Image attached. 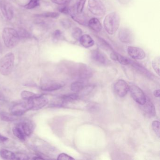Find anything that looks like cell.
<instances>
[{"label": "cell", "instance_id": "6da1fadb", "mask_svg": "<svg viewBox=\"0 0 160 160\" xmlns=\"http://www.w3.org/2000/svg\"><path fill=\"white\" fill-rule=\"evenodd\" d=\"M34 129L33 124L31 122H21L14 126L12 129L13 133L21 141H25L28 137L32 134Z\"/></svg>", "mask_w": 160, "mask_h": 160}, {"label": "cell", "instance_id": "7a4b0ae2", "mask_svg": "<svg viewBox=\"0 0 160 160\" xmlns=\"http://www.w3.org/2000/svg\"><path fill=\"white\" fill-rule=\"evenodd\" d=\"M120 24V17L117 12H112L107 15L103 21V26L109 35H114L118 29Z\"/></svg>", "mask_w": 160, "mask_h": 160}, {"label": "cell", "instance_id": "3957f363", "mask_svg": "<svg viewBox=\"0 0 160 160\" xmlns=\"http://www.w3.org/2000/svg\"><path fill=\"white\" fill-rule=\"evenodd\" d=\"M2 37L4 44L8 48L16 46L20 40L18 32L12 28H5L2 31Z\"/></svg>", "mask_w": 160, "mask_h": 160}, {"label": "cell", "instance_id": "277c9868", "mask_svg": "<svg viewBox=\"0 0 160 160\" xmlns=\"http://www.w3.org/2000/svg\"><path fill=\"white\" fill-rule=\"evenodd\" d=\"M15 56L12 53H7L0 59V73L8 76L12 73L14 66Z\"/></svg>", "mask_w": 160, "mask_h": 160}, {"label": "cell", "instance_id": "5b68a950", "mask_svg": "<svg viewBox=\"0 0 160 160\" xmlns=\"http://www.w3.org/2000/svg\"><path fill=\"white\" fill-rule=\"evenodd\" d=\"M88 9L92 14L102 17L106 13V7L101 0H88Z\"/></svg>", "mask_w": 160, "mask_h": 160}, {"label": "cell", "instance_id": "8992f818", "mask_svg": "<svg viewBox=\"0 0 160 160\" xmlns=\"http://www.w3.org/2000/svg\"><path fill=\"white\" fill-rule=\"evenodd\" d=\"M64 85L63 82L61 81L42 78L41 82V88L44 91H54L61 88Z\"/></svg>", "mask_w": 160, "mask_h": 160}, {"label": "cell", "instance_id": "52a82bcc", "mask_svg": "<svg viewBox=\"0 0 160 160\" xmlns=\"http://www.w3.org/2000/svg\"><path fill=\"white\" fill-rule=\"evenodd\" d=\"M130 93L134 101L140 105L145 103L147 100L144 92L139 87L135 85H132L130 87Z\"/></svg>", "mask_w": 160, "mask_h": 160}, {"label": "cell", "instance_id": "ba28073f", "mask_svg": "<svg viewBox=\"0 0 160 160\" xmlns=\"http://www.w3.org/2000/svg\"><path fill=\"white\" fill-rule=\"evenodd\" d=\"M31 110V105L29 101L14 105L11 109V114L15 117L22 116L28 111Z\"/></svg>", "mask_w": 160, "mask_h": 160}, {"label": "cell", "instance_id": "9c48e42d", "mask_svg": "<svg viewBox=\"0 0 160 160\" xmlns=\"http://www.w3.org/2000/svg\"><path fill=\"white\" fill-rule=\"evenodd\" d=\"M118 38L122 43L131 44L134 42V34L132 31L127 28H122L119 30Z\"/></svg>", "mask_w": 160, "mask_h": 160}, {"label": "cell", "instance_id": "30bf717a", "mask_svg": "<svg viewBox=\"0 0 160 160\" xmlns=\"http://www.w3.org/2000/svg\"><path fill=\"white\" fill-rule=\"evenodd\" d=\"M28 101L31 105V110H38L42 109L49 102L48 98L42 94Z\"/></svg>", "mask_w": 160, "mask_h": 160}, {"label": "cell", "instance_id": "8fae6325", "mask_svg": "<svg viewBox=\"0 0 160 160\" xmlns=\"http://www.w3.org/2000/svg\"><path fill=\"white\" fill-rule=\"evenodd\" d=\"M114 89L119 97L122 98L127 95L130 89V87L124 80L119 79L114 85Z\"/></svg>", "mask_w": 160, "mask_h": 160}, {"label": "cell", "instance_id": "7c38bea8", "mask_svg": "<svg viewBox=\"0 0 160 160\" xmlns=\"http://www.w3.org/2000/svg\"><path fill=\"white\" fill-rule=\"evenodd\" d=\"M127 50L129 56L133 59L141 60L146 58L145 51L140 48L129 46L127 48Z\"/></svg>", "mask_w": 160, "mask_h": 160}, {"label": "cell", "instance_id": "4fadbf2b", "mask_svg": "<svg viewBox=\"0 0 160 160\" xmlns=\"http://www.w3.org/2000/svg\"><path fill=\"white\" fill-rule=\"evenodd\" d=\"M0 9L4 17L7 20H11L14 16V11L11 4L7 2L2 1L0 3Z\"/></svg>", "mask_w": 160, "mask_h": 160}, {"label": "cell", "instance_id": "5bb4252c", "mask_svg": "<svg viewBox=\"0 0 160 160\" xmlns=\"http://www.w3.org/2000/svg\"><path fill=\"white\" fill-rule=\"evenodd\" d=\"M91 58L94 62L100 64H106L107 58L105 55L98 49H95L92 51Z\"/></svg>", "mask_w": 160, "mask_h": 160}, {"label": "cell", "instance_id": "9a60e30c", "mask_svg": "<svg viewBox=\"0 0 160 160\" xmlns=\"http://www.w3.org/2000/svg\"><path fill=\"white\" fill-rule=\"evenodd\" d=\"M80 45L86 48L92 47L94 45V41L92 37L88 34L82 35L78 40Z\"/></svg>", "mask_w": 160, "mask_h": 160}, {"label": "cell", "instance_id": "2e32d148", "mask_svg": "<svg viewBox=\"0 0 160 160\" xmlns=\"http://www.w3.org/2000/svg\"><path fill=\"white\" fill-rule=\"evenodd\" d=\"M110 57L112 60L118 62L122 65H127L131 63V61L130 60L115 51H113L111 52Z\"/></svg>", "mask_w": 160, "mask_h": 160}, {"label": "cell", "instance_id": "e0dca14e", "mask_svg": "<svg viewBox=\"0 0 160 160\" xmlns=\"http://www.w3.org/2000/svg\"><path fill=\"white\" fill-rule=\"evenodd\" d=\"M88 26L89 28L96 32L102 31V27L100 20L96 18H92L88 21Z\"/></svg>", "mask_w": 160, "mask_h": 160}, {"label": "cell", "instance_id": "ac0fdd59", "mask_svg": "<svg viewBox=\"0 0 160 160\" xmlns=\"http://www.w3.org/2000/svg\"><path fill=\"white\" fill-rule=\"evenodd\" d=\"M142 106H143L144 111L148 115L152 117L155 116L156 112H155V107L150 100L147 98L146 102Z\"/></svg>", "mask_w": 160, "mask_h": 160}, {"label": "cell", "instance_id": "d6986e66", "mask_svg": "<svg viewBox=\"0 0 160 160\" xmlns=\"http://www.w3.org/2000/svg\"><path fill=\"white\" fill-rule=\"evenodd\" d=\"M81 13H71V17L76 22L78 23V24H80L83 26H86L88 25V21H87V18L86 17L84 16V15L82 14Z\"/></svg>", "mask_w": 160, "mask_h": 160}, {"label": "cell", "instance_id": "ffe728a7", "mask_svg": "<svg viewBox=\"0 0 160 160\" xmlns=\"http://www.w3.org/2000/svg\"><path fill=\"white\" fill-rule=\"evenodd\" d=\"M0 156L4 160H15V152L7 149L0 151Z\"/></svg>", "mask_w": 160, "mask_h": 160}, {"label": "cell", "instance_id": "44dd1931", "mask_svg": "<svg viewBox=\"0 0 160 160\" xmlns=\"http://www.w3.org/2000/svg\"><path fill=\"white\" fill-rule=\"evenodd\" d=\"M40 95V94H36V93H33V92L28 91H23L21 93L22 99L25 101L31 100Z\"/></svg>", "mask_w": 160, "mask_h": 160}, {"label": "cell", "instance_id": "7402d4cb", "mask_svg": "<svg viewBox=\"0 0 160 160\" xmlns=\"http://www.w3.org/2000/svg\"><path fill=\"white\" fill-rule=\"evenodd\" d=\"M84 88V84L79 81H76L71 84V89L72 91L75 92H79Z\"/></svg>", "mask_w": 160, "mask_h": 160}, {"label": "cell", "instance_id": "603a6c76", "mask_svg": "<svg viewBox=\"0 0 160 160\" xmlns=\"http://www.w3.org/2000/svg\"><path fill=\"white\" fill-rule=\"evenodd\" d=\"M152 65L153 70L156 72V73H157L158 75H160V57H156V58H155L152 61Z\"/></svg>", "mask_w": 160, "mask_h": 160}, {"label": "cell", "instance_id": "cb8c5ba5", "mask_svg": "<svg viewBox=\"0 0 160 160\" xmlns=\"http://www.w3.org/2000/svg\"><path fill=\"white\" fill-rule=\"evenodd\" d=\"M87 0H76V9L77 13H81L83 12L86 4Z\"/></svg>", "mask_w": 160, "mask_h": 160}, {"label": "cell", "instance_id": "d4e9b609", "mask_svg": "<svg viewBox=\"0 0 160 160\" xmlns=\"http://www.w3.org/2000/svg\"><path fill=\"white\" fill-rule=\"evenodd\" d=\"M59 16V14L58 12H48L44 13L41 14L37 15L38 17L44 18H58Z\"/></svg>", "mask_w": 160, "mask_h": 160}, {"label": "cell", "instance_id": "484cf974", "mask_svg": "<svg viewBox=\"0 0 160 160\" xmlns=\"http://www.w3.org/2000/svg\"><path fill=\"white\" fill-rule=\"evenodd\" d=\"M82 35V30L78 28H75L72 31V37L76 41H78Z\"/></svg>", "mask_w": 160, "mask_h": 160}, {"label": "cell", "instance_id": "4316f807", "mask_svg": "<svg viewBox=\"0 0 160 160\" xmlns=\"http://www.w3.org/2000/svg\"><path fill=\"white\" fill-rule=\"evenodd\" d=\"M100 106L96 103L92 102L87 106V108L88 111L92 113H96L100 110Z\"/></svg>", "mask_w": 160, "mask_h": 160}, {"label": "cell", "instance_id": "83f0119b", "mask_svg": "<svg viewBox=\"0 0 160 160\" xmlns=\"http://www.w3.org/2000/svg\"><path fill=\"white\" fill-rule=\"evenodd\" d=\"M152 127L153 132L159 138L160 135V122H159L157 120L153 121L152 123Z\"/></svg>", "mask_w": 160, "mask_h": 160}, {"label": "cell", "instance_id": "f1b7e54d", "mask_svg": "<svg viewBox=\"0 0 160 160\" xmlns=\"http://www.w3.org/2000/svg\"><path fill=\"white\" fill-rule=\"evenodd\" d=\"M40 5V0H30L28 4L25 6L27 9H33Z\"/></svg>", "mask_w": 160, "mask_h": 160}, {"label": "cell", "instance_id": "f546056e", "mask_svg": "<svg viewBox=\"0 0 160 160\" xmlns=\"http://www.w3.org/2000/svg\"><path fill=\"white\" fill-rule=\"evenodd\" d=\"M29 157L27 154L22 152H15V160H29Z\"/></svg>", "mask_w": 160, "mask_h": 160}, {"label": "cell", "instance_id": "4dcf8cb0", "mask_svg": "<svg viewBox=\"0 0 160 160\" xmlns=\"http://www.w3.org/2000/svg\"><path fill=\"white\" fill-rule=\"evenodd\" d=\"M14 117H15V116H13L12 114L10 115H8L6 113H3L1 114V118L2 120L5 121L10 122L13 121L15 120V118Z\"/></svg>", "mask_w": 160, "mask_h": 160}, {"label": "cell", "instance_id": "1f68e13d", "mask_svg": "<svg viewBox=\"0 0 160 160\" xmlns=\"http://www.w3.org/2000/svg\"><path fill=\"white\" fill-rule=\"evenodd\" d=\"M99 43H100V45L102 48L103 49H106V50H113L112 47L108 44V43L102 39H99Z\"/></svg>", "mask_w": 160, "mask_h": 160}, {"label": "cell", "instance_id": "d6a6232c", "mask_svg": "<svg viewBox=\"0 0 160 160\" xmlns=\"http://www.w3.org/2000/svg\"><path fill=\"white\" fill-rule=\"evenodd\" d=\"M58 160H74L73 158L65 153H61L58 155Z\"/></svg>", "mask_w": 160, "mask_h": 160}, {"label": "cell", "instance_id": "836d02e7", "mask_svg": "<svg viewBox=\"0 0 160 160\" xmlns=\"http://www.w3.org/2000/svg\"><path fill=\"white\" fill-rule=\"evenodd\" d=\"M53 3L58 5L63 6L68 4L70 2V0H51Z\"/></svg>", "mask_w": 160, "mask_h": 160}, {"label": "cell", "instance_id": "e575fe53", "mask_svg": "<svg viewBox=\"0 0 160 160\" xmlns=\"http://www.w3.org/2000/svg\"><path fill=\"white\" fill-rule=\"evenodd\" d=\"M19 38H28L29 36V34L28 33L27 31L24 30V29L20 30L19 32H18Z\"/></svg>", "mask_w": 160, "mask_h": 160}, {"label": "cell", "instance_id": "d590c367", "mask_svg": "<svg viewBox=\"0 0 160 160\" xmlns=\"http://www.w3.org/2000/svg\"><path fill=\"white\" fill-rule=\"evenodd\" d=\"M53 36L54 39L56 40H59L61 38L62 34L61 32L60 31L57 30L53 33Z\"/></svg>", "mask_w": 160, "mask_h": 160}, {"label": "cell", "instance_id": "8d00e7d4", "mask_svg": "<svg viewBox=\"0 0 160 160\" xmlns=\"http://www.w3.org/2000/svg\"><path fill=\"white\" fill-rule=\"evenodd\" d=\"M62 24L64 28L66 29L69 28L72 26V23H71V21L68 20H63L62 21Z\"/></svg>", "mask_w": 160, "mask_h": 160}, {"label": "cell", "instance_id": "74e56055", "mask_svg": "<svg viewBox=\"0 0 160 160\" xmlns=\"http://www.w3.org/2000/svg\"><path fill=\"white\" fill-rule=\"evenodd\" d=\"M118 2L122 5H127L130 3L131 0H118Z\"/></svg>", "mask_w": 160, "mask_h": 160}, {"label": "cell", "instance_id": "f35d334b", "mask_svg": "<svg viewBox=\"0 0 160 160\" xmlns=\"http://www.w3.org/2000/svg\"><path fill=\"white\" fill-rule=\"evenodd\" d=\"M8 138L0 134V142H4L7 141Z\"/></svg>", "mask_w": 160, "mask_h": 160}, {"label": "cell", "instance_id": "ab89813d", "mask_svg": "<svg viewBox=\"0 0 160 160\" xmlns=\"http://www.w3.org/2000/svg\"><path fill=\"white\" fill-rule=\"evenodd\" d=\"M153 95L155 96V97H159L160 96V90H155V91H154L153 92Z\"/></svg>", "mask_w": 160, "mask_h": 160}]
</instances>
